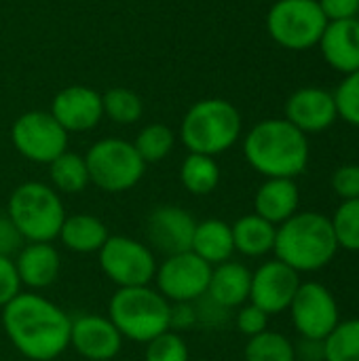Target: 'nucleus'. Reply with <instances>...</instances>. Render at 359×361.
<instances>
[{
	"instance_id": "23",
	"label": "nucleus",
	"mask_w": 359,
	"mask_h": 361,
	"mask_svg": "<svg viewBox=\"0 0 359 361\" xmlns=\"http://www.w3.org/2000/svg\"><path fill=\"white\" fill-rule=\"evenodd\" d=\"M110 233L104 220L91 214H74L66 216L57 239L66 250L74 254H97L108 241Z\"/></svg>"
},
{
	"instance_id": "14",
	"label": "nucleus",
	"mask_w": 359,
	"mask_h": 361,
	"mask_svg": "<svg viewBox=\"0 0 359 361\" xmlns=\"http://www.w3.org/2000/svg\"><path fill=\"white\" fill-rule=\"evenodd\" d=\"M197 220L180 205H159L146 218V245L152 252L176 256L190 252Z\"/></svg>"
},
{
	"instance_id": "36",
	"label": "nucleus",
	"mask_w": 359,
	"mask_h": 361,
	"mask_svg": "<svg viewBox=\"0 0 359 361\" xmlns=\"http://www.w3.org/2000/svg\"><path fill=\"white\" fill-rule=\"evenodd\" d=\"M332 188L343 201L359 199V165H341L332 173Z\"/></svg>"
},
{
	"instance_id": "39",
	"label": "nucleus",
	"mask_w": 359,
	"mask_h": 361,
	"mask_svg": "<svg viewBox=\"0 0 359 361\" xmlns=\"http://www.w3.org/2000/svg\"><path fill=\"white\" fill-rule=\"evenodd\" d=\"M193 326H197L195 305H193V302H174V305H171L169 330H174V332L180 334L182 330H190Z\"/></svg>"
},
{
	"instance_id": "15",
	"label": "nucleus",
	"mask_w": 359,
	"mask_h": 361,
	"mask_svg": "<svg viewBox=\"0 0 359 361\" xmlns=\"http://www.w3.org/2000/svg\"><path fill=\"white\" fill-rule=\"evenodd\" d=\"M123 341L110 317L89 313L72 319L70 347L87 361L114 360L123 349Z\"/></svg>"
},
{
	"instance_id": "38",
	"label": "nucleus",
	"mask_w": 359,
	"mask_h": 361,
	"mask_svg": "<svg viewBox=\"0 0 359 361\" xmlns=\"http://www.w3.org/2000/svg\"><path fill=\"white\" fill-rule=\"evenodd\" d=\"M328 21L355 19L359 15V0H317Z\"/></svg>"
},
{
	"instance_id": "34",
	"label": "nucleus",
	"mask_w": 359,
	"mask_h": 361,
	"mask_svg": "<svg viewBox=\"0 0 359 361\" xmlns=\"http://www.w3.org/2000/svg\"><path fill=\"white\" fill-rule=\"evenodd\" d=\"M237 330L248 338L258 336L269 330V315L256 305L245 302L243 307H239V313H237Z\"/></svg>"
},
{
	"instance_id": "18",
	"label": "nucleus",
	"mask_w": 359,
	"mask_h": 361,
	"mask_svg": "<svg viewBox=\"0 0 359 361\" xmlns=\"http://www.w3.org/2000/svg\"><path fill=\"white\" fill-rule=\"evenodd\" d=\"M324 59L339 72L359 70V19L328 21L320 42Z\"/></svg>"
},
{
	"instance_id": "21",
	"label": "nucleus",
	"mask_w": 359,
	"mask_h": 361,
	"mask_svg": "<svg viewBox=\"0 0 359 361\" xmlns=\"http://www.w3.org/2000/svg\"><path fill=\"white\" fill-rule=\"evenodd\" d=\"M252 288V271L235 260H226L222 264L212 267V277L207 286V296L224 307L226 311L239 309L250 302Z\"/></svg>"
},
{
	"instance_id": "22",
	"label": "nucleus",
	"mask_w": 359,
	"mask_h": 361,
	"mask_svg": "<svg viewBox=\"0 0 359 361\" xmlns=\"http://www.w3.org/2000/svg\"><path fill=\"white\" fill-rule=\"evenodd\" d=\"M190 252L197 254L201 260H205L209 267L231 260L235 254L231 224L218 218H207L203 222H197Z\"/></svg>"
},
{
	"instance_id": "9",
	"label": "nucleus",
	"mask_w": 359,
	"mask_h": 361,
	"mask_svg": "<svg viewBox=\"0 0 359 361\" xmlns=\"http://www.w3.org/2000/svg\"><path fill=\"white\" fill-rule=\"evenodd\" d=\"M97 260L102 273L116 288L150 286L159 267L154 252L146 243L125 235H110L97 252Z\"/></svg>"
},
{
	"instance_id": "35",
	"label": "nucleus",
	"mask_w": 359,
	"mask_h": 361,
	"mask_svg": "<svg viewBox=\"0 0 359 361\" xmlns=\"http://www.w3.org/2000/svg\"><path fill=\"white\" fill-rule=\"evenodd\" d=\"M21 294V279L13 258L0 256V309Z\"/></svg>"
},
{
	"instance_id": "6",
	"label": "nucleus",
	"mask_w": 359,
	"mask_h": 361,
	"mask_svg": "<svg viewBox=\"0 0 359 361\" xmlns=\"http://www.w3.org/2000/svg\"><path fill=\"white\" fill-rule=\"evenodd\" d=\"M241 133V114L226 99L197 102L184 116L180 137L190 152L216 157L226 152Z\"/></svg>"
},
{
	"instance_id": "33",
	"label": "nucleus",
	"mask_w": 359,
	"mask_h": 361,
	"mask_svg": "<svg viewBox=\"0 0 359 361\" xmlns=\"http://www.w3.org/2000/svg\"><path fill=\"white\" fill-rule=\"evenodd\" d=\"M334 104L339 118L347 121L353 127H359V70L345 74V80L339 85L334 93Z\"/></svg>"
},
{
	"instance_id": "17",
	"label": "nucleus",
	"mask_w": 359,
	"mask_h": 361,
	"mask_svg": "<svg viewBox=\"0 0 359 361\" xmlns=\"http://www.w3.org/2000/svg\"><path fill=\"white\" fill-rule=\"evenodd\" d=\"M51 114L55 121L70 133V131H89L93 129L104 116L102 95L89 87H68L57 93L53 99Z\"/></svg>"
},
{
	"instance_id": "13",
	"label": "nucleus",
	"mask_w": 359,
	"mask_h": 361,
	"mask_svg": "<svg viewBox=\"0 0 359 361\" xmlns=\"http://www.w3.org/2000/svg\"><path fill=\"white\" fill-rule=\"evenodd\" d=\"M300 275L281 260H267L252 273L250 302L262 309L269 317L290 309L294 294L300 288Z\"/></svg>"
},
{
	"instance_id": "3",
	"label": "nucleus",
	"mask_w": 359,
	"mask_h": 361,
	"mask_svg": "<svg viewBox=\"0 0 359 361\" xmlns=\"http://www.w3.org/2000/svg\"><path fill=\"white\" fill-rule=\"evenodd\" d=\"M336 252L332 222L320 212H296L277 226L273 254L298 275L322 271L334 260Z\"/></svg>"
},
{
	"instance_id": "4",
	"label": "nucleus",
	"mask_w": 359,
	"mask_h": 361,
	"mask_svg": "<svg viewBox=\"0 0 359 361\" xmlns=\"http://www.w3.org/2000/svg\"><path fill=\"white\" fill-rule=\"evenodd\" d=\"M108 317L123 338L146 345L169 330L171 302L150 286L116 288L108 302Z\"/></svg>"
},
{
	"instance_id": "5",
	"label": "nucleus",
	"mask_w": 359,
	"mask_h": 361,
	"mask_svg": "<svg viewBox=\"0 0 359 361\" xmlns=\"http://www.w3.org/2000/svg\"><path fill=\"white\" fill-rule=\"evenodd\" d=\"M6 216L28 243H53L66 220L57 190L42 182L19 184L6 205Z\"/></svg>"
},
{
	"instance_id": "20",
	"label": "nucleus",
	"mask_w": 359,
	"mask_h": 361,
	"mask_svg": "<svg viewBox=\"0 0 359 361\" xmlns=\"http://www.w3.org/2000/svg\"><path fill=\"white\" fill-rule=\"evenodd\" d=\"M300 205V192L290 178H267L254 197V214L279 226L290 220Z\"/></svg>"
},
{
	"instance_id": "28",
	"label": "nucleus",
	"mask_w": 359,
	"mask_h": 361,
	"mask_svg": "<svg viewBox=\"0 0 359 361\" xmlns=\"http://www.w3.org/2000/svg\"><path fill=\"white\" fill-rule=\"evenodd\" d=\"M174 142H176L174 131L167 125L154 123V125L144 127L138 133L133 146H135V150H138V154L142 157L144 163H159L171 152Z\"/></svg>"
},
{
	"instance_id": "41",
	"label": "nucleus",
	"mask_w": 359,
	"mask_h": 361,
	"mask_svg": "<svg viewBox=\"0 0 359 361\" xmlns=\"http://www.w3.org/2000/svg\"><path fill=\"white\" fill-rule=\"evenodd\" d=\"M0 330H2V328H0Z\"/></svg>"
},
{
	"instance_id": "16",
	"label": "nucleus",
	"mask_w": 359,
	"mask_h": 361,
	"mask_svg": "<svg viewBox=\"0 0 359 361\" xmlns=\"http://www.w3.org/2000/svg\"><path fill=\"white\" fill-rule=\"evenodd\" d=\"M339 118L334 95L326 89L305 87L290 95L286 104V121H290L296 129L307 133H320L332 127Z\"/></svg>"
},
{
	"instance_id": "8",
	"label": "nucleus",
	"mask_w": 359,
	"mask_h": 361,
	"mask_svg": "<svg viewBox=\"0 0 359 361\" xmlns=\"http://www.w3.org/2000/svg\"><path fill=\"white\" fill-rule=\"evenodd\" d=\"M328 25L317 0H277L267 17L273 40L292 51L315 47Z\"/></svg>"
},
{
	"instance_id": "37",
	"label": "nucleus",
	"mask_w": 359,
	"mask_h": 361,
	"mask_svg": "<svg viewBox=\"0 0 359 361\" xmlns=\"http://www.w3.org/2000/svg\"><path fill=\"white\" fill-rule=\"evenodd\" d=\"M23 247V237L15 228L8 216H0V256L13 258Z\"/></svg>"
},
{
	"instance_id": "10",
	"label": "nucleus",
	"mask_w": 359,
	"mask_h": 361,
	"mask_svg": "<svg viewBox=\"0 0 359 361\" xmlns=\"http://www.w3.org/2000/svg\"><path fill=\"white\" fill-rule=\"evenodd\" d=\"M288 311L300 338L326 341L341 324L339 302L334 294L320 281L300 283Z\"/></svg>"
},
{
	"instance_id": "32",
	"label": "nucleus",
	"mask_w": 359,
	"mask_h": 361,
	"mask_svg": "<svg viewBox=\"0 0 359 361\" xmlns=\"http://www.w3.org/2000/svg\"><path fill=\"white\" fill-rule=\"evenodd\" d=\"M144 361H190V351L182 334L167 330L146 343Z\"/></svg>"
},
{
	"instance_id": "24",
	"label": "nucleus",
	"mask_w": 359,
	"mask_h": 361,
	"mask_svg": "<svg viewBox=\"0 0 359 361\" xmlns=\"http://www.w3.org/2000/svg\"><path fill=\"white\" fill-rule=\"evenodd\" d=\"M231 228H233L235 252H239L241 256L262 258V256L271 254L275 247L277 226L267 222L258 214L241 216L235 224H231Z\"/></svg>"
},
{
	"instance_id": "12",
	"label": "nucleus",
	"mask_w": 359,
	"mask_h": 361,
	"mask_svg": "<svg viewBox=\"0 0 359 361\" xmlns=\"http://www.w3.org/2000/svg\"><path fill=\"white\" fill-rule=\"evenodd\" d=\"M212 267L193 252L167 256L154 275L157 290L174 302H195L207 294Z\"/></svg>"
},
{
	"instance_id": "1",
	"label": "nucleus",
	"mask_w": 359,
	"mask_h": 361,
	"mask_svg": "<svg viewBox=\"0 0 359 361\" xmlns=\"http://www.w3.org/2000/svg\"><path fill=\"white\" fill-rule=\"evenodd\" d=\"M0 328L25 360L53 361L70 347L72 319L49 298L21 292L2 309Z\"/></svg>"
},
{
	"instance_id": "26",
	"label": "nucleus",
	"mask_w": 359,
	"mask_h": 361,
	"mask_svg": "<svg viewBox=\"0 0 359 361\" xmlns=\"http://www.w3.org/2000/svg\"><path fill=\"white\" fill-rule=\"evenodd\" d=\"M49 176H51L53 188L66 195H78L87 188V184H91L85 157L76 152H68V150L49 163Z\"/></svg>"
},
{
	"instance_id": "42",
	"label": "nucleus",
	"mask_w": 359,
	"mask_h": 361,
	"mask_svg": "<svg viewBox=\"0 0 359 361\" xmlns=\"http://www.w3.org/2000/svg\"><path fill=\"white\" fill-rule=\"evenodd\" d=\"M358 19H359V17H358Z\"/></svg>"
},
{
	"instance_id": "30",
	"label": "nucleus",
	"mask_w": 359,
	"mask_h": 361,
	"mask_svg": "<svg viewBox=\"0 0 359 361\" xmlns=\"http://www.w3.org/2000/svg\"><path fill=\"white\" fill-rule=\"evenodd\" d=\"M330 222L339 250L359 252V199L343 201Z\"/></svg>"
},
{
	"instance_id": "31",
	"label": "nucleus",
	"mask_w": 359,
	"mask_h": 361,
	"mask_svg": "<svg viewBox=\"0 0 359 361\" xmlns=\"http://www.w3.org/2000/svg\"><path fill=\"white\" fill-rule=\"evenodd\" d=\"M102 104L108 118L121 125H131L142 116V99L129 89H110L102 97Z\"/></svg>"
},
{
	"instance_id": "25",
	"label": "nucleus",
	"mask_w": 359,
	"mask_h": 361,
	"mask_svg": "<svg viewBox=\"0 0 359 361\" xmlns=\"http://www.w3.org/2000/svg\"><path fill=\"white\" fill-rule=\"evenodd\" d=\"M180 182L182 186L195 195V197H205L214 192L220 184V167L214 157L190 152L182 167H180Z\"/></svg>"
},
{
	"instance_id": "2",
	"label": "nucleus",
	"mask_w": 359,
	"mask_h": 361,
	"mask_svg": "<svg viewBox=\"0 0 359 361\" xmlns=\"http://www.w3.org/2000/svg\"><path fill=\"white\" fill-rule=\"evenodd\" d=\"M248 163L264 178L294 180L307 169V135L286 118H269L252 127L243 142Z\"/></svg>"
},
{
	"instance_id": "19",
	"label": "nucleus",
	"mask_w": 359,
	"mask_h": 361,
	"mask_svg": "<svg viewBox=\"0 0 359 361\" xmlns=\"http://www.w3.org/2000/svg\"><path fill=\"white\" fill-rule=\"evenodd\" d=\"M13 260L21 286H28L36 292L53 286L61 271V258L53 243H23Z\"/></svg>"
},
{
	"instance_id": "7",
	"label": "nucleus",
	"mask_w": 359,
	"mask_h": 361,
	"mask_svg": "<svg viewBox=\"0 0 359 361\" xmlns=\"http://www.w3.org/2000/svg\"><path fill=\"white\" fill-rule=\"evenodd\" d=\"M85 163L89 182L104 192H125L133 188L146 171V163L135 146L118 137L95 142L89 148Z\"/></svg>"
},
{
	"instance_id": "29",
	"label": "nucleus",
	"mask_w": 359,
	"mask_h": 361,
	"mask_svg": "<svg viewBox=\"0 0 359 361\" xmlns=\"http://www.w3.org/2000/svg\"><path fill=\"white\" fill-rule=\"evenodd\" d=\"M324 343L326 361H359V317L341 322Z\"/></svg>"
},
{
	"instance_id": "27",
	"label": "nucleus",
	"mask_w": 359,
	"mask_h": 361,
	"mask_svg": "<svg viewBox=\"0 0 359 361\" xmlns=\"http://www.w3.org/2000/svg\"><path fill=\"white\" fill-rule=\"evenodd\" d=\"M245 361H296L294 353V343L273 330H267L258 336L248 338L245 351H243Z\"/></svg>"
},
{
	"instance_id": "40",
	"label": "nucleus",
	"mask_w": 359,
	"mask_h": 361,
	"mask_svg": "<svg viewBox=\"0 0 359 361\" xmlns=\"http://www.w3.org/2000/svg\"><path fill=\"white\" fill-rule=\"evenodd\" d=\"M296 361H326V343L315 338H298L294 343Z\"/></svg>"
},
{
	"instance_id": "11",
	"label": "nucleus",
	"mask_w": 359,
	"mask_h": 361,
	"mask_svg": "<svg viewBox=\"0 0 359 361\" xmlns=\"http://www.w3.org/2000/svg\"><path fill=\"white\" fill-rule=\"evenodd\" d=\"M11 140L21 157L44 165L68 150V131L55 121L51 112L40 110L25 112L15 121Z\"/></svg>"
}]
</instances>
